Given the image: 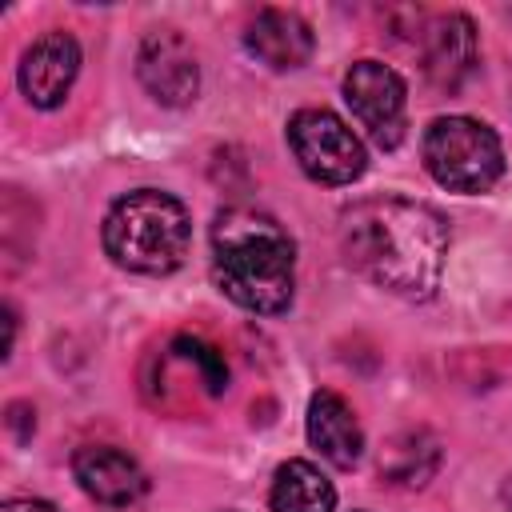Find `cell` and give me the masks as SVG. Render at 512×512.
Listing matches in <instances>:
<instances>
[{
  "label": "cell",
  "mask_w": 512,
  "mask_h": 512,
  "mask_svg": "<svg viewBox=\"0 0 512 512\" xmlns=\"http://www.w3.org/2000/svg\"><path fill=\"white\" fill-rule=\"evenodd\" d=\"M72 472H76V484L96 500V504H108V508H128L136 504L144 492H148V476L144 468L120 452V448H108V444H88L72 456Z\"/></svg>",
  "instance_id": "obj_9"
},
{
  "label": "cell",
  "mask_w": 512,
  "mask_h": 512,
  "mask_svg": "<svg viewBox=\"0 0 512 512\" xmlns=\"http://www.w3.org/2000/svg\"><path fill=\"white\" fill-rule=\"evenodd\" d=\"M212 276L228 300L276 316L296 292V244L256 208H224L212 224Z\"/></svg>",
  "instance_id": "obj_2"
},
{
  "label": "cell",
  "mask_w": 512,
  "mask_h": 512,
  "mask_svg": "<svg viewBox=\"0 0 512 512\" xmlns=\"http://www.w3.org/2000/svg\"><path fill=\"white\" fill-rule=\"evenodd\" d=\"M308 440L336 468H352L364 452V432H360L356 412L344 404V396H336L328 388L316 392L308 404Z\"/></svg>",
  "instance_id": "obj_11"
},
{
  "label": "cell",
  "mask_w": 512,
  "mask_h": 512,
  "mask_svg": "<svg viewBox=\"0 0 512 512\" xmlns=\"http://www.w3.org/2000/svg\"><path fill=\"white\" fill-rule=\"evenodd\" d=\"M136 72H140L144 88L168 108H184L196 100L200 64H196L192 44L176 28H156L144 36L140 56H136Z\"/></svg>",
  "instance_id": "obj_7"
},
{
  "label": "cell",
  "mask_w": 512,
  "mask_h": 512,
  "mask_svg": "<svg viewBox=\"0 0 512 512\" xmlns=\"http://www.w3.org/2000/svg\"><path fill=\"white\" fill-rule=\"evenodd\" d=\"M340 248L376 288L404 300H428L440 288L448 220L424 200L372 196L340 216Z\"/></svg>",
  "instance_id": "obj_1"
},
{
  "label": "cell",
  "mask_w": 512,
  "mask_h": 512,
  "mask_svg": "<svg viewBox=\"0 0 512 512\" xmlns=\"http://www.w3.org/2000/svg\"><path fill=\"white\" fill-rule=\"evenodd\" d=\"M288 144L300 168L320 184H352L368 164L360 136L328 108H300L288 120Z\"/></svg>",
  "instance_id": "obj_5"
},
{
  "label": "cell",
  "mask_w": 512,
  "mask_h": 512,
  "mask_svg": "<svg viewBox=\"0 0 512 512\" xmlns=\"http://www.w3.org/2000/svg\"><path fill=\"white\" fill-rule=\"evenodd\" d=\"M192 224L188 208L156 188H136L120 196L104 216V248L108 256L140 276H164L180 268L188 256Z\"/></svg>",
  "instance_id": "obj_3"
},
{
  "label": "cell",
  "mask_w": 512,
  "mask_h": 512,
  "mask_svg": "<svg viewBox=\"0 0 512 512\" xmlns=\"http://www.w3.org/2000/svg\"><path fill=\"white\" fill-rule=\"evenodd\" d=\"M344 100H348L352 116L360 120V128L372 136V144L396 148L404 140L408 96H404V80L388 64L356 60L348 68V76H344Z\"/></svg>",
  "instance_id": "obj_6"
},
{
  "label": "cell",
  "mask_w": 512,
  "mask_h": 512,
  "mask_svg": "<svg viewBox=\"0 0 512 512\" xmlns=\"http://www.w3.org/2000/svg\"><path fill=\"white\" fill-rule=\"evenodd\" d=\"M248 52L256 60H264L268 68H300L312 56V28L284 8H264L256 12V20L248 24Z\"/></svg>",
  "instance_id": "obj_12"
},
{
  "label": "cell",
  "mask_w": 512,
  "mask_h": 512,
  "mask_svg": "<svg viewBox=\"0 0 512 512\" xmlns=\"http://www.w3.org/2000/svg\"><path fill=\"white\" fill-rule=\"evenodd\" d=\"M0 512H56L48 500H4Z\"/></svg>",
  "instance_id": "obj_14"
},
{
  "label": "cell",
  "mask_w": 512,
  "mask_h": 512,
  "mask_svg": "<svg viewBox=\"0 0 512 512\" xmlns=\"http://www.w3.org/2000/svg\"><path fill=\"white\" fill-rule=\"evenodd\" d=\"M476 28L468 16L452 12V16H440L428 24V36H424V72L436 88L452 92L460 88L472 72H476Z\"/></svg>",
  "instance_id": "obj_10"
},
{
  "label": "cell",
  "mask_w": 512,
  "mask_h": 512,
  "mask_svg": "<svg viewBox=\"0 0 512 512\" xmlns=\"http://www.w3.org/2000/svg\"><path fill=\"white\" fill-rule=\"evenodd\" d=\"M272 512H332L336 508V488L332 480L308 464V460H288L272 476Z\"/></svg>",
  "instance_id": "obj_13"
},
{
  "label": "cell",
  "mask_w": 512,
  "mask_h": 512,
  "mask_svg": "<svg viewBox=\"0 0 512 512\" xmlns=\"http://www.w3.org/2000/svg\"><path fill=\"white\" fill-rule=\"evenodd\" d=\"M76 72H80V44L68 32H44L40 40L28 44L20 60V92L36 108H56L64 104Z\"/></svg>",
  "instance_id": "obj_8"
},
{
  "label": "cell",
  "mask_w": 512,
  "mask_h": 512,
  "mask_svg": "<svg viewBox=\"0 0 512 512\" xmlns=\"http://www.w3.org/2000/svg\"><path fill=\"white\" fill-rule=\"evenodd\" d=\"M424 168L452 192H488L504 172L500 136L472 116H440L424 132Z\"/></svg>",
  "instance_id": "obj_4"
}]
</instances>
